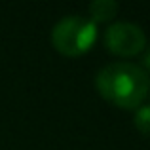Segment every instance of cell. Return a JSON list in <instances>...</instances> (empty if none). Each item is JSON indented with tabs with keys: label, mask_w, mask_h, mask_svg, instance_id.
<instances>
[{
	"label": "cell",
	"mask_w": 150,
	"mask_h": 150,
	"mask_svg": "<svg viewBox=\"0 0 150 150\" xmlns=\"http://www.w3.org/2000/svg\"><path fill=\"white\" fill-rule=\"evenodd\" d=\"M105 44L118 55H135L146 46V34L133 21H116L106 27Z\"/></svg>",
	"instance_id": "obj_3"
},
{
	"label": "cell",
	"mask_w": 150,
	"mask_h": 150,
	"mask_svg": "<svg viewBox=\"0 0 150 150\" xmlns=\"http://www.w3.org/2000/svg\"><path fill=\"white\" fill-rule=\"evenodd\" d=\"M95 86L103 97L124 108H135L146 97L150 88L148 72L137 63L116 61L101 67Z\"/></svg>",
	"instance_id": "obj_1"
},
{
	"label": "cell",
	"mask_w": 150,
	"mask_h": 150,
	"mask_svg": "<svg viewBox=\"0 0 150 150\" xmlns=\"http://www.w3.org/2000/svg\"><path fill=\"white\" fill-rule=\"evenodd\" d=\"M135 127L144 135H150V105H141L135 110Z\"/></svg>",
	"instance_id": "obj_5"
},
{
	"label": "cell",
	"mask_w": 150,
	"mask_h": 150,
	"mask_svg": "<svg viewBox=\"0 0 150 150\" xmlns=\"http://www.w3.org/2000/svg\"><path fill=\"white\" fill-rule=\"evenodd\" d=\"M118 11V2L116 0H93L89 4V13L93 21H105V19L114 17Z\"/></svg>",
	"instance_id": "obj_4"
},
{
	"label": "cell",
	"mask_w": 150,
	"mask_h": 150,
	"mask_svg": "<svg viewBox=\"0 0 150 150\" xmlns=\"http://www.w3.org/2000/svg\"><path fill=\"white\" fill-rule=\"evenodd\" d=\"M97 38V25L80 13L63 15L51 29V42L65 55H80L91 48Z\"/></svg>",
	"instance_id": "obj_2"
},
{
	"label": "cell",
	"mask_w": 150,
	"mask_h": 150,
	"mask_svg": "<svg viewBox=\"0 0 150 150\" xmlns=\"http://www.w3.org/2000/svg\"><path fill=\"white\" fill-rule=\"evenodd\" d=\"M143 61H144V65L150 69V46L146 48V51H144V55H143Z\"/></svg>",
	"instance_id": "obj_6"
}]
</instances>
